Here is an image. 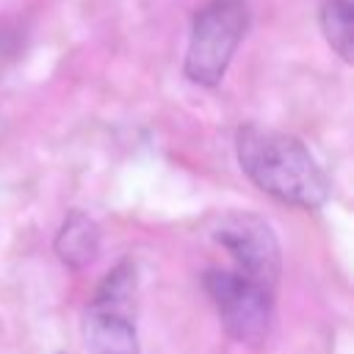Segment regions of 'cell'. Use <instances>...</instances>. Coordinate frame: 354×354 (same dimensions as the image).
<instances>
[{
    "label": "cell",
    "mask_w": 354,
    "mask_h": 354,
    "mask_svg": "<svg viewBox=\"0 0 354 354\" xmlns=\"http://www.w3.org/2000/svg\"><path fill=\"white\" fill-rule=\"evenodd\" d=\"M249 25V0H205L191 17L183 77L199 88L221 86Z\"/></svg>",
    "instance_id": "obj_2"
},
{
    "label": "cell",
    "mask_w": 354,
    "mask_h": 354,
    "mask_svg": "<svg viewBox=\"0 0 354 354\" xmlns=\"http://www.w3.org/2000/svg\"><path fill=\"white\" fill-rule=\"evenodd\" d=\"M210 238L227 257L232 268L257 279L260 285L277 290L282 277V246L268 218L252 210H230L218 216Z\"/></svg>",
    "instance_id": "obj_5"
},
{
    "label": "cell",
    "mask_w": 354,
    "mask_h": 354,
    "mask_svg": "<svg viewBox=\"0 0 354 354\" xmlns=\"http://www.w3.org/2000/svg\"><path fill=\"white\" fill-rule=\"evenodd\" d=\"M202 288L216 307L221 329L230 340L246 348H260L266 343L274 321L277 290L235 268L221 266H210L202 271Z\"/></svg>",
    "instance_id": "obj_4"
},
{
    "label": "cell",
    "mask_w": 354,
    "mask_h": 354,
    "mask_svg": "<svg viewBox=\"0 0 354 354\" xmlns=\"http://www.w3.org/2000/svg\"><path fill=\"white\" fill-rule=\"evenodd\" d=\"M136 296L138 268L130 257H124L100 279L83 310L80 332L88 354H141Z\"/></svg>",
    "instance_id": "obj_3"
},
{
    "label": "cell",
    "mask_w": 354,
    "mask_h": 354,
    "mask_svg": "<svg viewBox=\"0 0 354 354\" xmlns=\"http://www.w3.org/2000/svg\"><path fill=\"white\" fill-rule=\"evenodd\" d=\"M318 28L329 50L343 64H354V3L351 0H321Z\"/></svg>",
    "instance_id": "obj_7"
},
{
    "label": "cell",
    "mask_w": 354,
    "mask_h": 354,
    "mask_svg": "<svg viewBox=\"0 0 354 354\" xmlns=\"http://www.w3.org/2000/svg\"><path fill=\"white\" fill-rule=\"evenodd\" d=\"M100 249L102 227L97 224V218L80 207L66 210L53 238V252L61 260V266H66L69 271H86L100 257Z\"/></svg>",
    "instance_id": "obj_6"
},
{
    "label": "cell",
    "mask_w": 354,
    "mask_h": 354,
    "mask_svg": "<svg viewBox=\"0 0 354 354\" xmlns=\"http://www.w3.org/2000/svg\"><path fill=\"white\" fill-rule=\"evenodd\" d=\"M235 160L241 174L277 205L310 213L332 196L329 174L293 133L243 122L235 130Z\"/></svg>",
    "instance_id": "obj_1"
}]
</instances>
